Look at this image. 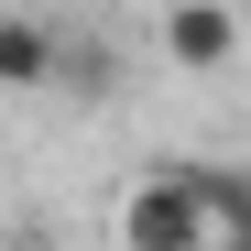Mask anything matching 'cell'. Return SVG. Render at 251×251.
<instances>
[{
	"instance_id": "1",
	"label": "cell",
	"mask_w": 251,
	"mask_h": 251,
	"mask_svg": "<svg viewBox=\"0 0 251 251\" xmlns=\"http://www.w3.org/2000/svg\"><path fill=\"white\" fill-rule=\"evenodd\" d=\"M120 240L131 251H219V219H207V197H197L186 164H164V175H142L120 197Z\"/></svg>"
},
{
	"instance_id": "3",
	"label": "cell",
	"mask_w": 251,
	"mask_h": 251,
	"mask_svg": "<svg viewBox=\"0 0 251 251\" xmlns=\"http://www.w3.org/2000/svg\"><path fill=\"white\" fill-rule=\"evenodd\" d=\"M164 55H175V66H229L240 55V11H229V0H175V11H164Z\"/></svg>"
},
{
	"instance_id": "2",
	"label": "cell",
	"mask_w": 251,
	"mask_h": 251,
	"mask_svg": "<svg viewBox=\"0 0 251 251\" xmlns=\"http://www.w3.org/2000/svg\"><path fill=\"white\" fill-rule=\"evenodd\" d=\"M66 66V33L44 11H0V99H44Z\"/></svg>"
},
{
	"instance_id": "4",
	"label": "cell",
	"mask_w": 251,
	"mask_h": 251,
	"mask_svg": "<svg viewBox=\"0 0 251 251\" xmlns=\"http://www.w3.org/2000/svg\"><path fill=\"white\" fill-rule=\"evenodd\" d=\"M55 88H66V99H99V88H109V44L66 33V66H55Z\"/></svg>"
},
{
	"instance_id": "5",
	"label": "cell",
	"mask_w": 251,
	"mask_h": 251,
	"mask_svg": "<svg viewBox=\"0 0 251 251\" xmlns=\"http://www.w3.org/2000/svg\"><path fill=\"white\" fill-rule=\"evenodd\" d=\"M0 251H33V240H0Z\"/></svg>"
},
{
	"instance_id": "6",
	"label": "cell",
	"mask_w": 251,
	"mask_h": 251,
	"mask_svg": "<svg viewBox=\"0 0 251 251\" xmlns=\"http://www.w3.org/2000/svg\"><path fill=\"white\" fill-rule=\"evenodd\" d=\"M219 251H251V240H219Z\"/></svg>"
}]
</instances>
